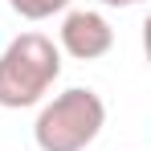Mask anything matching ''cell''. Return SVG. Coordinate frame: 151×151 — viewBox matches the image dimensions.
I'll list each match as a JSON object with an SVG mask.
<instances>
[{"label":"cell","instance_id":"obj_3","mask_svg":"<svg viewBox=\"0 0 151 151\" xmlns=\"http://www.w3.org/2000/svg\"><path fill=\"white\" fill-rule=\"evenodd\" d=\"M110 45H114V29L106 25L102 12L78 8L61 21V49L78 61H94L102 53H110Z\"/></svg>","mask_w":151,"mask_h":151},{"label":"cell","instance_id":"obj_2","mask_svg":"<svg viewBox=\"0 0 151 151\" xmlns=\"http://www.w3.org/2000/svg\"><path fill=\"white\" fill-rule=\"evenodd\" d=\"M106 123V106L94 90H65L37 114L33 139L41 151H86Z\"/></svg>","mask_w":151,"mask_h":151},{"label":"cell","instance_id":"obj_5","mask_svg":"<svg viewBox=\"0 0 151 151\" xmlns=\"http://www.w3.org/2000/svg\"><path fill=\"white\" fill-rule=\"evenodd\" d=\"M102 4H110V8H131V4H143V0H102Z\"/></svg>","mask_w":151,"mask_h":151},{"label":"cell","instance_id":"obj_1","mask_svg":"<svg viewBox=\"0 0 151 151\" xmlns=\"http://www.w3.org/2000/svg\"><path fill=\"white\" fill-rule=\"evenodd\" d=\"M61 74V53L45 33H21L0 53V106L25 110L49 94Z\"/></svg>","mask_w":151,"mask_h":151},{"label":"cell","instance_id":"obj_4","mask_svg":"<svg viewBox=\"0 0 151 151\" xmlns=\"http://www.w3.org/2000/svg\"><path fill=\"white\" fill-rule=\"evenodd\" d=\"M8 4H12V12L25 17V21H45L53 12H61L70 0H8Z\"/></svg>","mask_w":151,"mask_h":151}]
</instances>
